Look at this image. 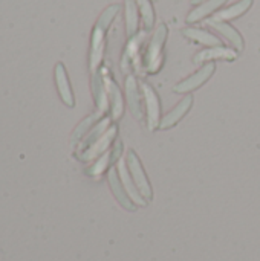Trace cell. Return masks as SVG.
I'll use <instances>...</instances> for the list:
<instances>
[{"mask_svg": "<svg viewBox=\"0 0 260 261\" xmlns=\"http://www.w3.org/2000/svg\"><path fill=\"white\" fill-rule=\"evenodd\" d=\"M120 12V6L118 5H112L109 6L100 17V20L97 21L93 32H92V43H90V69L93 73H97L98 66L101 64L103 60V54H104V46H106V32L109 29V26L112 24L113 18L116 17V14Z\"/></svg>", "mask_w": 260, "mask_h": 261, "instance_id": "obj_1", "label": "cell"}, {"mask_svg": "<svg viewBox=\"0 0 260 261\" xmlns=\"http://www.w3.org/2000/svg\"><path fill=\"white\" fill-rule=\"evenodd\" d=\"M167 34H169L167 26L164 23L159 24L158 29L155 31L149 46H147L146 58H144V66H146V70L149 73H156L161 69V64H162V49H164V44H166V40H167Z\"/></svg>", "mask_w": 260, "mask_h": 261, "instance_id": "obj_2", "label": "cell"}, {"mask_svg": "<svg viewBox=\"0 0 260 261\" xmlns=\"http://www.w3.org/2000/svg\"><path fill=\"white\" fill-rule=\"evenodd\" d=\"M127 167L132 173V177L135 180V185L138 188V191L141 193V196L144 197L146 202H150L152 200V188H150V184H149V179L146 177V173L143 170V165L136 156L135 151H129L127 153Z\"/></svg>", "mask_w": 260, "mask_h": 261, "instance_id": "obj_3", "label": "cell"}, {"mask_svg": "<svg viewBox=\"0 0 260 261\" xmlns=\"http://www.w3.org/2000/svg\"><path fill=\"white\" fill-rule=\"evenodd\" d=\"M141 89H143V96L146 99V109H147V127H149V130H155L161 124V121H159L161 102H159L158 93L155 92V89L150 84L143 83Z\"/></svg>", "mask_w": 260, "mask_h": 261, "instance_id": "obj_4", "label": "cell"}, {"mask_svg": "<svg viewBox=\"0 0 260 261\" xmlns=\"http://www.w3.org/2000/svg\"><path fill=\"white\" fill-rule=\"evenodd\" d=\"M215 70H216V64H215V63H207V64L202 66L198 72H195L192 76H188L187 80L178 83V84L173 87V90H175L176 93H187V92H192V90L201 87L205 81H208L210 76L215 73Z\"/></svg>", "mask_w": 260, "mask_h": 261, "instance_id": "obj_5", "label": "cell"}, {"mask_svg": "<svg viewBox=\"0 0 260 261\" xmlns=\"http://www.w3.org/2000/svg\"><path fill=\"white\" fill-rule=\"evenodd\" d=\"M236 57H238V52L234 49H230L225 46H215V47H208L196 54L195 61L204 63V61H213V60H234Z\"/></svg>", "mask_w": 260, "mask_h": 261, "instance_id": "obj_6", "label": "cell"}, {"mask_svg": "<svg viewBox=\"0 0 260 261\" xmlns=\"http://www.w3.org/2000/svg\"><path fill=\"white\" fill-rule=\"evenodd\" d=\"M126 95H127V102L130 106L132 113L141 119L143 118V109H141V98H139V89H138V83L136 78L133 75H127L126 78Z\"/></svg>", "mask_w": 260, "mask_h": 261, "instance_id": "obj_7", "label": "cell"}, {"mask_svg": "<svg viewBox=\"0 0 260 261\" xmlns=\"http://www.w3.org/2000/svg\"><path fill=\"white\" fill-rule=\"evenodd\" d=\"M129 167H127V162H124V159H121L120 162H118V176H120V179H121V182H123V187L126 188V191H127V194L132 197V200L133 202H136V205H146L147 202L144 200V197L143 196H139L141 193L138 191V188H136V185H133V182H132V179H130V176H129V170H127Z\"/></svg>", "mask_w": 260, "mask_h": 261, "instance_id": "obj_8", "label": "cell"}, {"mask_svg": "<svg viewBox=\"0 0 260 261\" xmlns=\"http://www.w3.org/2000/svg\"><path fill=\"white\" fill-rule=\"evenodd\" d=\"M208 24L211 26V28H215L216 31H219L238 50H242L244 49V38H242V35L231 26V24H228L227 21H221V20H216V18H211V20H208Z\"/></svg>", "mask_w": 260, "mask_h": 261, "instance_id": "obj_9", "label": "cell"}, {"mask_svg": "<svg viewBox=\"0 0 260 261\" xmlns=\"http://www.w3.org/2000/svg\"><path fill=\"white\" fill-rule=\"evenodd\" d=\"M124 17H126L127 37L132 38L138 34V26H139V8L136 0H124Z\"/></svg>", "mask_w": 260, "mask_h": 261, "instance_id": "obj_10", "label": "cell"}, {"mask_svg": "<svg viewBox=\"0 0 260 261\" xmlns=\"http://www.w3.org/2000/svg\"><path fill=\"white\" fill-rule=\"evenodd\" d=\"M192 104H193V96H185L162 121H161V124H159V128L161 130H166V128H170V127H173L175 124H178L179 122V119L190 110V107H192Z\"/></svg>", "mask_w": 260, "mask_h": 261, "instance_id": "obj_11", "label": "cell"}, {"mask_svg": "<svg viewBox=\"0 0 260 261\" xmlns=\"http://www.w3.org/2000/svg\"><path fill=\"white\" fill-rule=\"evenodd\" d=\"M144 40V34L135 35L129 40L124 52H123V60H121V69L123 72H129L130 64H135L138 60V52H139V46Z\"/></svg>", "mask_w": 260, "mask_h": 261, "instance_id": "obj_12", "label": "cell"}, {"mask_svg": "<svg viewBox=\"0 0 260 261\" xmlns=\"http://www.w3.org/2000/svg\"><path fill=\"white\" fill-rule=\"evenodd\" d=\"M103 78H104V84H106V89H107V93H109L110 102H112V118L118 119L123 113V95L110 75L106 73Z\"/></svg>", "mask_w": 260, "mask_h": 261, "instance_id": "obj_13", "label": "cell"}, {"mask_svg": "<svg viewBox=\"0 0 260 261\" xmlns=\"http://www.w3.org/2000/svg\"><path fill=\"white\" fill-rule=\"evenodd\" d=\"M109 182H110V188H112L115 197L118 199V202L121 203V206H124L129 211H133L135 210V205L132 203V200L129 199V194H127L126 188L120 182V176H118L116 170H110L109 171Z\"/></svg>", "mask_w": 260, "mask_h": 261, "instance_id": "obj_14", "label": "cell"}, {"mask_svg": "<svg viewBox=\"0 0 260 261\" xmlns=\"http://www.w3.org/2000/svg\"><path fill=\"white\" fill-rule=\"evenodd\" d=\"M228 0H205L202 2L198 8H195L188 15H187V21L188 23H196L205 17H208L210 14H213L216 9H219L222 5H225Z\"/></svg>", "mask_w": 260, "mask_h": 261, "instance_id": "obj_15", "label": "cell"}, {"mask_svg": "<svg viewBox=\"0 0 260 261\" xmlns=\"http://www.w3.org/2000/svg\"><path fill=\"white\" fill-rule=\"evenodd\" d=\"M182 34H184L187 38H190V40H193V41H196V43L210 46V47L222 46V41H221L216 35H213L211 32H208V31H205V29H199V28H185V29L182 31Z\"/></svg>", "mask_w": 260, "mask_h": 261, "instance_id": "obj_16", "label": "cell"}, {"mask_svg": "<svg viewBox=\"0 0 260 261\" xmlns=\"http://www.w3.org/2000/svg\"><path fill=\"white\" fill-rule=\"evenodd\" d=\"M253 5V0H239L238 3L228 6L227 9L221 11L216 14V20H221V21H228V20H233V18H238L241 15H244Z\"/></svg>", "mask_w": 260, "mask_h": 261, "instance_id": "obj_17", "label": "cell"}, {"mask_svg": "<svg viewBox=\"0 0 260 261\" xmlns=\"http://www.w3.org/2000/svg\"><path fill=\"white\" fill-rule=\"evenodd\" d=\"M115 135H116V125H112L106 133H103V136H100V139L93 144V147H90V148L86 151L84 159H87V158H89V159H90V158H95V156H98L100 153L106 151L107 147L110 145V142L113 141Z\"/></svg>", "mask_w": 260, "mask_h": 261, "instance_id": "obj_18", "label": "cell"}, {"mask_svg": "<svg viewBox=\"0 0 260 261\" xmlns=\"http://www.w3.org/2000/svg\"><path fill=\"white\" fill-rule=\"evenodd\" d=\"M57 84H58L60 95H61L63 101L67 106H74V98H72V92H70V87H69V81H67L64 67L61 64L57 66Z\"/></svg>", "mask_w": 260, "mask_h": 261, "instance_id": "obj_19", "label": "cell"}, {"mask_svg": "<svg viewBox=\"0 0 260 261\" xmlns=\"http://www.w3.org/2000/svg\"><path fill=\"white\" fill-rule=\"evenodd\" d=\"M121 150H123V147H121V142H118L115 147H113V150L110 151V153H107V154H104L97 164H95V167H92L90 168V173L92 174H100L109 164H113L116 159H120V154H121Z\"/></svg>", "mask_w": 260, "mask_h": 261, "instance_id": "obj_20", "label": "cell"}, {"mask_svg": "<svg viewBox=\"0 0 260 261\" xmlns=\"http://www.w3.org/2000/svg\"><path fill=\"white\" fill-rule=\"evenodd\" d=\"M139 12L143 15V21H144V28L149 31L153 28L155 24V9L150 3V0H136Z\"/></svg>", "mask_w": 260, "mask_h": 261, "instance_id": "obj_21", "label": "cell"}, {"mask_svg": "<svg viewBox=\"0 0 260 261\" xmlns=\"http://www.w3.org/2000/svg\"><path fill=\"white\" fill-rule=\"evenodd\" d=\"M202 2H205V0H192V3H195V5H196V3H198V5H201Z\"/></svg>", "mask_w": 260, "mask_h": 261, "instance_id": "obj_22", "label": "cell"}]
</instances>
